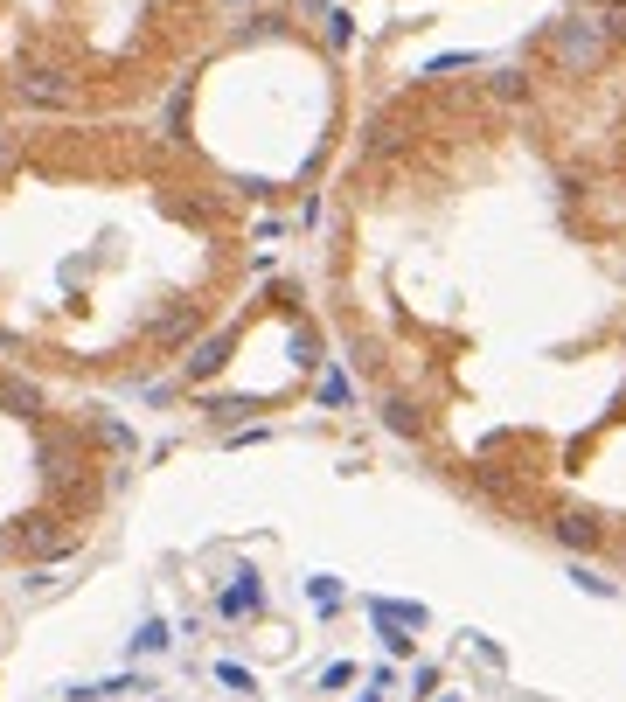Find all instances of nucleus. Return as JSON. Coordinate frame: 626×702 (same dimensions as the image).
I'll return each mask as SVG.
<instances>
[{
    "label": "nucleus",
    "instance_id": "ddd939ff",
    "mask_svg": "<svg viewBox=\"0 0 626 702\" xmlns=\"http://www.w3.org/2000/svg\"><path fill=\"white\" fill-rule=\"evenodd\" d=\"M397 140H404V133H397L390 119H376V126L362 133V153H397Z\"/></svg>",
    "mask_w": 626,
    "mask_h": 702
},
{
    "label": "nucleus",
    "instance_id": "4468645a",
    "mask_svg": "<svg viewBox=\"0 0 626 702\" xmlns=\"http://www.w3.org/2000/svg\"><path fill=\"white\" fill-rule=\"evenodd\" d=\"M320 404H327V411H341V404H348V376H341V369H327V376H320Z\"/></svg>",
    "mask_w": 626,
    "mask_h": 702
},
{
    "label": "nucleus",
    "instance_id": "7ed1b4c3",
    "mask_svg": "<svg viewBox=\"0 0 626 702\" xmlns=\"http://www.w3.org/2000/svg\"><path fill=\"white\" fill-rule=\"evenodd\" d=\"M42 411H49V390H42L35 376H14V369H0V418L42 424Z\"/></svg>",
    "mask_w": 626,
    "mask_h": 702
},
{
    "label": "nucleus",
    "instance_id": "dca6fc26",
    "mask_svg": "<svg viewBox=\"0 0 626 702\" xmlns=\"http://www.w3.org/2000/svg\"><path fill=\"white\" fill-rule=\"evenodd\" d=\"M320 21H327V42H348V35H355V21H348V14H341V7H327V14H320Z\"/></svg>",
    "mask_w": 626,
    "mask_h": 702
},
{
    "label": "nucleus",
    "instance_id": "6ab92c4d",
    "mask_svg": "<svg viewBox=\"0 0 626 702\" xmlns=\"http://www.w3.org/2000/svg\"><path fill=\"white\" fill-rule=\"evenodd\" d=\"M362 702H376V696H362Z\"/></svg>",
    "mask_w": 626,
    "mask_h": 702
},
{
    "label": "nucleus",
    "instance_id": "20e7f679",
    "mask_svg": "<svg viewBox=\"0 0 626 702\" xmlns=\"http://www.w3.org/2000/svg\"><path fill=\"white\" fill-rule=\"evenodd\" d=\"M599 56H606V28H599V21H585V14H578V21H564V28H557V63L585 70V63H599Z\"/></svg>",
    "mask_w": 626,
    "mask_h": 702
},
{
    "label": "nucleus",
    "instance_id": "6e6552de",
    "mask_svg": "<svg viewBox=\"0 0 626 702\" xmlns=\"http://www.w3.org/2000/svg\"><path fill=\"white\" fill-rule=\"evenodd\" d=\"M487 91H494L501 105H522V98H529V77H522V70H494V77H487Z\"/></svg>",
    "mask_w": 626,
    "mask_h": 702
},
{
    "label": "nucleus",
    "instance_id": "9d476101",
    "mask_svg": "<svg viewBox=\"0 0 626 702\" xmlns=\"http://www.w3.org/2000/svg\"><path fill=\"white\" fill-rule=\"evenodd\" d=\"M369 612H376L383 626H425V612H418V605H390V598H369Z\"/></svg>",
    "mask_w": 626,
    "mask_h": 702
},
{
    "label": "nucleus",
    "instance_id": "f8f14e48",
    "mask_svg": "<svg viewBox=\"0 0 626 702\" xmlns=\"http://www.w3.org/2000/svg\"><path fill=\"white\" fill-rule=\"evenodd\" d=\"M91 424H98V438H105L112 452H133V431H126V424L112 418V411H91Z\"/></svg>",
    "mask_w": 626,
    "mask_h": 702
},
{
    "label": "nucleus",
    "instance_id": "0eeeda50",
    "mask_svg": "<svg viewBox=\"0 0 626 702\" xmlns=\"http://www.w3.org/2000/svg\"><path fill=\"white\" fill-rule=\"evenodd\" d=\"M557 543L592 550V543H599V522H592V515H557Z\"/></svg>",
    "mask_w": 626,
    "mask_h": 702
},
{
    "label": "nucleus",
    "instance_id": "f03ea898",
    "mask_svg": "<svg viewBox=\"0 0 626 702\" xmlns=\"http://www.w3.org/2000/svg\"><path fill=\"white\" fill-rule=\"evenodd\" d=\"M14 98L35 105V112H70V105H77L70 77H63V70H42V63H21V70H14Z\"/></svg>",
    "mask_w": 626,
    "mask_h": 702
},
{
    "label": "nucleus",
    "instance_id": "9b49d317",
    "mask_svg": "<svg viewBox=\"0 0 626 702\" xmlns=\"http://www.w3.org/2000/svg\"><path fill=\"white\" fill-rule=\"evenodd\" d=\"M195 320H202L195 306H181V313H167V320H154V341H160V348H167V341H181V334H188Z\"/></svg>",
    "mask_w": 626,
    "mask_h": 702
},
{
    "label": "nucleus",
    "instance_id": "2eb2a0df",
    "mask_svg": "<svg viewBox=\"0 0 626 702\" xmlns=\"http://www.w3.org/2000/svg\"><path fill=\"white\" fill-rule=\"evenodd\" d=\"M599 28H606V42H620L626 35V0H606V14H592Z\"/></svg>",
    "mask_w": 626,
    "mask_h": 702
},
{
    "label": "nucleus",
    "instance_id": "423d86ee",
    "mask_svg": "<svg viewBox=\"0 0 626 702\" xmlns=\"http://www.w3.org/2000/svg\"><path fill=\"white\" fill-rule=\"evenodd\" d=\"M383 424H390L397 438H425V411H418L411 397H383Z\"/></svg>",
    "mask_w": 626,
    "mask_h": 702
},
{
    "label": "nucleus",
    "instance_id": "f257e3e1",
    "mask_svg": "<svg viewBox=\"0 0 626 702\" xmlns=\"http://www.w3.org/2000/svg\"><path fill=\"white\" fill-rule=\"evenodd\" d=\"M77 466H84V445H77V431H49V424H35V473H42V487H70L77 480Z\"/></svg>",
    "mask_w": 626,
    "mask_h": 702
},
{
    "label": "nucleus",
    "instance_id": "f3484780",
    "mask_svg": "<svg viewBox=\"0 0 626 702\" xmlns=\"http://www.w3.org/2000/svg\"><path fill=\"white\" fill-rule=\"evenodd\" d=\"M293 348H300V369H320V362H327V355H320V334H300Z\"/></svg>",
    "mask_w": 626,
    "mask_h": 702
},
{
    "label": "nucleus",
    "instance_id": "a211bd4d",
    "mask_svg": "<svg viewBox=\"0 0 626 702\" xmlns=\"http://www.w3.org/2000/svg\"><path fill=\"white\" fill-rule=\"evenodd\" d=\"M307 591H313V598H320V605H327V612H334V598H341V584H334V577H313Z\"/></svg>",
    "mask_w": 626,
    "mask_h": 702
},
{
    "label": "nucleus",
    "instance_id": "39448f33",
    "mask_svg": "<svg viewBox=\"0 0 626 702\" xmlns=\"http://www.w3.org/2000/svg\"><path fill=\"white\" fill-rule=\"evenodd\" d=\"M223 362H230V334H209V341H195V348H188L181 376H188V383H202V376H216Z\"/></svg>",
    "mask_w": 626,
    "mask_h": 702
},
{
    "label": "nucleus",
    "instance_id": "1a4fd4ad",
    "mask_svg": "<svg viewBox=\"0 0 626 702\" xmlns=\"http://www.w3.org/2000/svg\"><path fill=\"white\" fill-rule=\"evenodd\" d=\"M258 598H265V591H258V577L244 570V584H237V591H223V612H230V619H244V612H251Z\"/></svg>",
    "mask_w": 626,
    "mask_h": 702
}]
</instances>
